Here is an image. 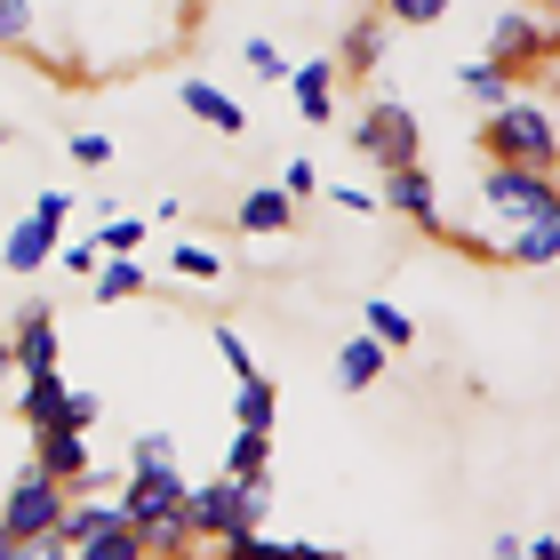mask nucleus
Listing matches in <instances>:
<instances>
[{"instance_id": "obj_15", "label": "nucleus", "mask_w": 560, "mask_h": 560, "mask_svg": "<svg viewBox=\"0 0 560 560\" xmlns=\"http://www.w3.org/2000/svg\"><path fill=\"white\" fill-rule=\"evenodd\" d=\"M289 89H296V120H337V57L289 65Z\"/></svg>"}, {"instance_id": "obj_7", "label": "nucleus", "mask_w": 560, "mask_h": 560, "mask_svg": "<svg viewBox=\"0 0 560 560\" xmlns=\"http://www.w3.org/2000/svg\"><path fill=\"white\" fill-rule=\"evenodd\" d=\"M65 217H72V192H65V185H48L33 209L9 224V241H0V265H9V272H40V265H57V248H65Z\"/></svg>"}, {"instance_id": "obj_32", "label": "nucleus", "mask_w": 560, "mask_h": 560, "mask_svg": "<svg viewBox=\"0 0 560 560\" xmlns=\"http://www.w3.org/2000/svg\"><path fill=\"white\" fill-rule=\"evenodd\" d=\"M33 40V0H0V48H24Z\"/></svg>"}, {"instance_id": "obj_37", "label": "nucleus", "mask_w": 560, "mask_h": 560, "mask_svg": "<svg viewBox=\"0 0 560 560\" xmlns=\"http://www.w3.org/2000/svg\"><path fill=\"white\" fill-rule=\"evenodd\" d=\"M328 200H337V209H345V217H376V192H361V185H337V192H328Z\"/></svg>"}, {"instance_id": "obj_24", "label": "nucleus", "mask_w": 560, "mask_h": 560, "mask_svg": "<svg viewBox=\"0 0 560 560\" xmlns=\"http://www.w3.org/2000/svg\"><path fill=\"white\" fill-rule=\"evenodd\" d=\"M72 560H152L144 552V528H129V521H113V528H96V537L72 552Z\"/></svg>"}, {"instance_id": "obj_21", "label": "nucleus", "mask_w": 560, "mask_h": 560, "mask_svg": "<svg viewBox=\"0 0 560 560\" xmlns=\"http://www.w3.org/2000/svg\"><path fill=\"white\" fill-rule=\"evenodd\" d=\"M361 337H376L385 352H409V345H417V320L400 313L393 296H369V304H361Z\"/></svg>"}, {"instance_id": "obj_40", "label": "nucleus", "mask_w": 560, "mask_h": 560, "mask_svg": "<svg viewBox=\"0 0 560 560\" xmlns=\"http://www.w3.org/2000/svg\"><path fill=\"white\" fill-rule=\"evenodd\" d=\"M521 9H537V16H552V24H560V0H521Z\"/></svg>"}, {"instance_id": "obj_34", "label": "nucleus", "mask_w": 560, "mask_h": 560, "mask_svg": "<svg viewBox=\"0 0 560 560\" xmlns=\"http://www.w3.org/2000/svg\"><path fill=\"white\" fill-rule=\"evenodd\" d=\"M272 185L289 192V200H304V192H320V168H313V161H289V168L272 176Z\"/></svg>"}, {"instance_id": "obj_12", "label": "nucleus", "mask_w": 560, "mask_h": 560, "mask_svg": "<svg viewBox=\"0 0 560 560\" xmlns=\"http://www.w3.org/2000/svg\"><path fill=\"white\" fill-rule=\"evenodd\" d=\"M33 472H48L57 489L89 480V432H33Z\"/></svg>"}, {"instance_id": "obj_36", "label": "nucleus", "mask_w": 560, "mask_h": 560, "mask_svg": "<svg viewBox=\"0 0 560 560\" xmlns=\"http://www.w3.org/2000/svg\"><path fill=\"white\" fill-rule=\"evenodd\" d=\"M16 560H72V545H65V537H24Z\"/></svg>"}, {"instance_id": "obj_41", "label": "nucleus", "mask_w": 560, "mask_h": 560, "mask_svg": "<svg viewBox=\"0 0 560 560\" xmlns=\"http://www.w3.org/2000/svg\"><path fill=\"white\" fill-rule=\"evenodd\" d=\"M0 560H16V537H9V528H0Z\"/></svg>"}, {"instance_id": "obj_28", "label": "nucleus", "mask_w": 560, "mask_h": 560, "mask_svg": "<svg viewBox=\"0 0 560 560\" xmlns=\"http://www.w3.org/2000/svg\"><path fill=\"white\" fill-rule=\"evenodd\" d=\"M168 465H176L168 432H137V441H129V472H168Z\"/></svg>"}, {"instance_id": "obj_44", "label": "nucleus", "mask_w": 560, "mask_h": 560, "mask_svg": "<svg viewBox=\"0 0 560 560\" xmlns=\"http://www.w3.org/2000/svg\"><path fill=\"white\" fill-rule=\"evenodd\" d=\"M0 352H9V328H0Z\"/></svg>"}, {"instance_id": "obj_6", "label": "nucleus", "mask_w": 560, "mask_h": 560, "mask_svg": "<svg viewBox=\"0 0 560 560\" xmlns=\"http://www.w3.org/2000/svg\"><path fill=\"white\" fill-rule=\"evenodd\" d=\"M472 200H480V217H497V224H537L552 200H560V176H545V168H480L472 176Z\"/></svg>"}, {"instance_id": "obj_33", "label": "nucleus", "mask_w": 560, "mask_h": 560, "mask_svg": "<svg viewBox=\"0 0 560 560\" xmlns=\"http://www.w3.org/2000/svg\"><path fill=\"white\" fill-rule=\"evenodd\" d=\"M72 161H81V168H113V137L105 129H81V137H72Z\"/></svg>"}, {"instance_id": "obj_11", "label": "nucleus", "mask_w": 560, "mask_h": 560, "mask_svg": "<svg viewBox=\"0 0 560 560\" xmlns=\"http://www.w3.org/2000/svg\"><path fill=\"white\" fill-rule=\"evenodd\" d=\"M65 409H72L65 369H48V376H16V417L33 424V432H65Z\"/></svg>"}, {"instance_id": "obj_35", "label": "nucleus", "mask_w": 560, "mask_h": 560, "mask_svg": "<svg viewBox=\"0 0 560 560\" xmlns=\"http://www.w3.org/2000/svg\"><path fill=\"white\" fill-rule=\"evenodd\" d=\"M57 265H65V272H81V280H89L96 265H105V248H96V241H65V248H57Z\"/></svg>"}, {"instance_id": "obj_9", "label": "nucleus", "mask_w": 560, "mask_h": 560, "mask_svg": "<svg viewBox=\"0 0 560 560\" xmlns=\"http://www.w3.org/2000/svg\"><path fill=\"white\" fill-rule=\"evenodd\" d=\"M385 200H393V209L417 224L424 241H448V217H441V185H432V168H424V161H417V168H393V176H385Z\"/></svg>"}, {"instance_id": "obj_18", "label": "nucleus", "mask_w": 560, "mask_h": 560, "mask_svg": "<svg viewBox=\"0 0 560 560\" xmlns=\"http://www.w3.org/2000/svg\"><path fill=\"white\" fill-rule=\"evenodd\" d=\"M385 369H393V352L376 345V337H345L337 345V393H369Z\"/></svg>"}, {"instance_id": "obj_26", "label": "nucleus", "mask_w": 560, "mask_h": 560, "mask_svg": "<svg viewBox=\"0 0 560 560\" xmlns=\"http://www.w3.org/2000/svg\"><path fill=\"white\" fill-rule=\"evenodd\" d=\"M96 248H105V257H137V248H144V224H137V217H96Z\"/></svg>"}, {"instance_id": "obj_43", "label": "nucleus", "mask_w": 560, "mask_h": 560, "mask_svg": "<svg viewBox=\"0 0 560 560\" xmlns=\"http://www.w3.org/2000/svg\"><path fill=\"white\" fill-rule=\"evenodd\" d=\"M552 120H560V89H552Z\"/></svg>"}, {"instance_id": "obj_23", "label": "nucleus", "mask_w": 560, "mask_h": 560, "mask_svg": "<svg viewBox=\"0 0 560 560\" xmlns=\"http://www.w3.org/2000/svg\"><path fill=\"white\" fill-rule=\"evenodd\" d=\"M89 280H96V304H137V296L152 289V280H144V265H137V257H105V265H96Z\"/></svg>"}, {"instance_id": "obj_19", "label": "nucleus", "mask_w": 560, "mask_h": 560, "mask_svg": "<svg viewBox=\"0 0 560 560\" xmlns=\"http://www.w3.org/2000/svg\"><path fill=\"white\" fill-rule=\"evenodd\" d=\"M456 89H465V96H472L480 113H497V105H513V96H521V81H513V72H504V65H489V57L456 65Z\"/></svg>"}, {"instance_id": "obj_31", "label": "nucleus", "mask_w": 560, "mask_h": 560, "mask_svg": "<svg viewBox=\"0 0 560 560\" xmlns=\"http://www.w3.org/2000/svg\"><path fill=\"white\" fill-rule=\"evenodd\" d=\"M241 57L257 81H289V57H280V40H241Z\"/></svg>"}, {"instance_id": "obj_25", "label": "nucleus", "mask_w": 560, "mask_h": 560, "mask_svg": "<svg viewBox=\"0 0 560 560\" xmlns=\"http://www.w3.org/2000/svg\"><path fill=\"white\" fill-rule=\"evenodd\" d=\"M224 560H313L320 545H280V537H265V528H257V537H233V545H217Z\"/></svg>"}, {"instance_id": "obj_17", "label": "nucleus", "mask_w": 560, "mask_h": 560, "mask_svg": "<svg viewBox=\"0 0 560 560\" xmlns=\"http://www.w3.org/2000/svg\"><path fill=\"white\" fill-rule=\"evenodd\" d=\"M176 105H185L200 129H217V137H241V129H248V113H241L217 81H185V89H176Z\"/></svg>"}, {"instance_id": "obj_42", "label": "nucleus", "mask_w": 560, "mask_h": 560, "mask_svg": "<svg viewBox=\"0 0 560 560\" xmlns=\"http://www.w3.org/2000/svg\"><path fill=\"white\" fill-rule=\"evenodd\" d=\"M9 376H16V369H9V352H0V393H9Z\"/></svg>"}, {"instance_id": "obj_1", "label": "nucleus", "mask_w": 560, "mask_h": 560, "mask_svg": "<svg viewBox=\"0 0 560 560\" xmlns=\"http://www.w3.org/2000/svg\"><path fill=\"white\" fill-rule=\"evenodd\" d=\"M480 152H489V168H545L560 176V120L545 96H513V105L480 113Z\"/></svg>"}, {"instance_id": "obj_2", "label": "nucleus", "mask_w": 560, "mask_h": 560, "mask_svg": "<svg viewBox=\"0 0 560 560\" xmlns=\"http://www.w3.org/2000/svg\"><path fill=\"white\" fill-rule=\"evenodd\" d=\"M185 497H192V480L185 472H129L120 480V521L144 528V552L152 560H176L192 545V521H185Z\"/></svg>"}, {"instance_id": "obj_20", "label": "nucleus", "mask_w": 560, "mask_h": 560, "mask_svg": "<svg viewBox=\"0 0 560 560\" xmlns=\"http://www.w3.org/2000/svg\"><path fill=\"white\" fill-rule=\"evenodd\" d=\"M233 424H241V432H272V424H280L272 376H241V385H233Z\"/></svg>"}, {"instance_id": "obj_39", "label": "nucleus", "mask_w": 560, "mask_h": 560, "mask_svg": "<svg viewBox=\"0 0 560 560\" xmlns=\"http://www.w3.org/2000/svg\"><path fill=\"white\" fill-rule=\"evenodd\" d=\"M528 560H560V537H537V545H528Z\"/></svg>"}, {"instance_id": "obj_38", "label": "nucleus", "mask_w": 560, "mask_h": 560, "mask_svg": "<svg viewBox=\"0 0 560 560\" xmlns=\"http://www.w3.org/2000/svg\"><path fill=\"white\" fill-rule=\"evenodd\" d=\"M489 560H528V545H521V537H497V545H489Z\"/></svg>"}, {"instance_id": "obj_22", "label": "nucleus", "mask_w": 560, "mask_h": 560, "mask_svg": "<svg viewBox=\"0 0 560 560\" xmlns=\"http://www.w3.org/2000/svg\"><path fill=\"white\" fill-rule=\"evenodd\" d=\"M224 480H272V432H233V448H224Z\"/></svg>"}, {"instance_id": "obj_13", "label": "nucleus", "mask_w": 560, "mask_h": 560, "mask_svg": "<svg viewBox=\"0 0 560 560\" xmlns=\"http://www.w3.org/2000/svg\"><path fill=\"white\" fill-rule=\"evenodd\" d=\"M233 224H241L248 241H280V233H296V200L280 192V185H257V192H241Z\"/></svg>"}, {"instance_id": "obj_3", "label": "nucleus", "mask_w": 560, "mask_h": 560, "mask_svg": "<svg viewBox=\"0 0 560 560\" xmlns=\"http://www.w3.org/2000/svg\"><path fill=\"white\" fill-rule=\"evenodd\" d=\"M272 513V480H200L185 497V521H192V545H233V537H257Z\"/></svg>"}, {"instance_id": "obj_14", "label": "nucleus", "mask_w": 560, "mask_h": 560, "mask_svg": "<svg viewBox=\"0 0 560 560\" xmlns=\"http://www.w3.org/2000/svg\"><path fill=\"white\" fill-rule=\"evenodd\" d=\"M497 265H528V272H537V265H560V200H552L537 224H521V233L497 241Z\"/></svg>"}, {"instance_id": "obj_8", "label": "nucleus", "mask_w": 560, "mask_h": 560, "mask_svg": "<svg viewBox=\"0 0 560 560\" xmlns=\"http://www.w3.org/2000/svg\"><path fill=\"white\" fill-rule=\"evenodd\" d=\"M65 504H72V489H57L48 472H33V465H24V472L9 480V497H0V528H9L16 545H24V537H57Z\"/></svg>"}, {"instance_id": "obj_29", "label": "nucleus", "mask_w": 560, "mask_h": 560, "mask_svg": "<svg viewBox=\"0 0 560 560\" xmlns=\"http://www.w3.org/2000/svg\"><path fill=\"white\" fill-rule=\"evenodd\" d=\"M376 16H385V24H417V33H424V24L448 16V0H376Z\"/></svg>"}, {"instance_id": "obj_30", "label": "nucleus", "mask_w": 560, "mask_h": 560, "mask_svg": "<svg viewBox=\"0 0 560 560\" xmlns=\"http://www.w3.org/2000/svg\"><path fill=\"white\" fill-rule=\"evenodd\" d=\"M168 265L185 272V280H217V272H224L217 248H192V241H176V248H168Z\"/></svg>"}, {"instance_id": "obj_10", "label": "nucleus", "mask_w": 560, "mask_h": 560, "mask_svg": "<svg viewBox=\"0 0 560 560\" xmlns=\"http://www.w3.org/2000/svg\"><path fill=\"white\" fill-rule=\"evenodd\" d=\"M9 369L16 376H48L57 369V313L48 304H24L16 328H9Z\"/></svg>"}, {"instance_id": "obj_27", "label": "nucleus", "mask_w": 560, "mask_h": 560, "mask_svg": "<svg viewBox=\"0 0 560 560\" xmlns=\"http://www.w3.org/2000/svg\"><path fill=\"white\" fill-rule=\"evenodd\" d=\"M217 361L233 369V385H241V376H265V369H257V352H248V337H241L233 320H217Z\"/></svg>"}, {"instance_id": "obj_16", "label": "nucleus", "mask_w": 560, "mask_h": 560, "mask_svg": "<svg viewBox=\"0 0 560 560\" xmlns=\"http://www.w3.org/2000/svg\"><path fill=\"white\" fill-rule=\"evenodd\" d=\"M385 33H393V24L376 16V9H369V16H352V24H345V40H337V72L369 81V72L385 65Z\"/></svg>"}, {"instance_id": "obj_4", "label": "nucleus", "mask_w": 560, "mask_h": 560, "mask_svg": "<svg viewBox=\"0 0 560 560\" xmlns=\"http://www.w3.org/2000/svg\"><path fill=\"white\" fill-rule=\"evenodd\" d=\"M352 152H361L369 168H385V176L393 168H417L424 161V120L400 105V96H376V105L352 120Z\"/></svg>"}, {"instance_id": "obj_45", "label": "nucleus", "mask_w": 560, "mask_h": 560, "mask_svg": "<svg viewBox=\"0 0 560 560\" xmlns=\"http://www.w3.org/2000/svg\"><path fill=\"white\" fill-rule=\"evenodd\" d=\"M0 152H9V129H0Z\"/></svg>"}, {"instance_id": "obj_5", "label": "nucleus", "mask_w": 560, "mask_h": 560, "mask_svg": "<svg viewBox=\"0 0 560 560\" xmlns=\"http://www.w3.org/2000/svg\"><path fill=\"white\" fill-rule=\"evenodd\" d=\"M480 57L504 65V72L521 81V72H537V65L560 57V24L537 16V9H497V16H489V33H480Z\"/></svg>"}]
</instances>
